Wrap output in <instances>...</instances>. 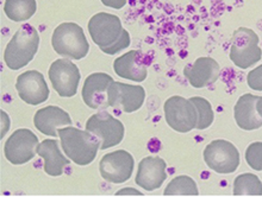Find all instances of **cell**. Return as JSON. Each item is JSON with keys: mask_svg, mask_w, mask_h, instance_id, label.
Wrapping results in <instances>:
<instances>
[{"mask_svg": "<svg viewBox=\"0 0 262 197\" xmlns=\"http://www.w3.org/2000/svg\"><path fill=\"white\" fill-rule=\"evenodd\" d=\"M87 28L92 41L105 54L116 55L119 51L129 48L131 43L130 35L123 29L118 16L99 12L91 18Z\"/></svg>", "mask_w": 262, "mask_h": 197, "instance_id": "cell-1", "label": "cell"}, {"mask_svg": "<svg viewBox=\"0 0 262 197\" xmlns=\"http://www.w3.org/2000/svg\"><path fill=\"white\" fill-rule=\"evenodd\" d=\"M62 150L72 162L80 166L89 165L94 160L100 140L89 131H82L73 126L57 130Z\"/></svg>", "mask_w": 262, "mask_h": 197, "instance_id": "cell-2", "label": "cell"}, {"mask_svg": "<svg viewBox=\"0 0 262 197\" xmlns=\"http://www.w3.org/2000/svg\"><path fill=\"white\" fill-rule=\"evenodd\" d=\"M39 46V36L30 24H24L14 32L4 51V61L11 70H19L34 60Z\"/></svg>", "mask_w": 262, "mask_h": 197, "instance_id": "cell-3", "label": "cell"}, {"mask_svg": "<svg viewBox=\"0 0 262 197\" xmlns=\"http://www.w3.org/2000/svg\"><path fill=\"white\" fill-rule=\"evenodd\" d=\"M52 45L56 54L71 60H81L90 50L85 32L75 23H62L53 32Z\"/></svg>", "mask_w": 262, "mask_h": 197, "instance_id": "cell-4", "label": "cell"}, {"mask_svg": "<svg viewBox=\"0 0 262 197\" xmlns=\"http://www.w3.org/2000/svg\"><path fill=\"white\" fill-rule=\"evenodd\" d=\"M262 58L259 36L252 29L238 28L234 32L230 45V60L239 69L253 67Z\"/></svg>", "mask_w": 262, "mask_h": 197, "instance_id": "cell-5", "label": "cell"}, {"mask_svg": "<svg viewBox=\"0 0 262 197\" xmlns=\"http://www.w3.org/2000/svg\"><path fill=\"white\" fill-rule=\"evenodd\" d=\"M165 119L170 129L179 133H187L196 129L198 111L190 98L179 95L169 97L163 106Z\"/></svg>", "mask_w": 262, "mask_h": 197, "instance_id": "cell-6", "label": "cell"}, {"mask_svg": "<svg viewBox=\"0 0 262 197\" xmlns=\"http://www.w3.org/2000/svg\"><path fill=\"white\" fill-rule=\"evenodd\" d=\"M206 165L217 174H232L239 165V152L230 141L216 139L207 145L203 153Z\"/></svg>", "mask_w": 262, "mask_h": 197, "instance_id": "cell-7", "label": "cell"}, {"mask_svg": "<svg viewBox=\"0 0 262 197\" xmlns=\"http://www.w3.org/2000/svg\"><path fill=\"white\" fill-rule=\"evenodd\" d=\"M86 131L99 138L100 150H106L121 144L125 132L122 121L114 118L107 112L96 113L89 118L86 122Z\"/></svg>", "mask_w": 262, "mask_h": 197, "instance_id": "cell-8", "label": "cell"}, {"mask_svg": "<svg viewBox=\"0 0 262 197\" xmlns=\"http://www.w3.org/2000/svg\"><path fill=\"white\" fill-rule=\"evenodd\" d=\"M38 144V138L32 131L28 129L16 130L6 140L4 155L13 165H23L34 158L37 153L36 147Z\"/></svg>", "mask_w": 262, "mask_h": 197, "instance_id": "cell-9", "label": "cell"}, {"mask_svg": "<svg viewBox=\"0 0 262 197\" xmlns=\"http://www.w3.org/2000/svg\"><path fill=\"white\" fill-rule=\"evenodd\" d=\"M48 75L53 88L61 97H72L78 92L81 76L79 68L73 63L71 58H60L53 62Z\"/></svg>", "mask_w": 262, "mask_h": 197, "instance_id": "cell-10", "label": "cell"}, {"mask_svg": "<svg viewBox=\"0 0 262 197\" xmlns=\"http://www.w3.org/2000/svg\"><path fill=\"white\" fill-rule=\"evenodd\" d=\"M134 157L125 150L106 153L99 163L101 177L108 183H124L129 181L134 171Z\"/></svg>", "mask_w": 262, "mask_h": 197, "instance_id": "cell-11", "label": "cell"}, {"mask_svg": "<svg viewBox=\"0 0 262 197\" xmlns=\"http://www.w3.org/2000/svg\"><path fill=\"white\" fill-rule=\"evenodd\" d=\"M145 90L142 86H131L114 81L107 88V105L125 113L138 111L143 105Z\"/></svg>", "mask_w": 262, "mask_h": 197, "instance_id": "cell-12", "label": "cell"}, {"mask_svg": "<svg viewBox=\"0 0 262 197\" xmlns=\"http://www.w3.org/2000/svg\"><path fill=\"white\" fill-rule=\"evenodd\" d=\"M16 89L21 100L31 106L46 102L50 94L45 76L37 70L24 71L18 76Z\"/></svg>", "mask_w": 262, "mask_h": 197, "instance_id": "cell-13", "label": "cell"}, {"mask_svg": "<svg viewBox=\"0 0 262 197\" xmlns=\"http://www.w3.org/2000/svg\"><path fill=\"white\" fill-rule=\"evenodd\" d=\"M167 164L160 157H145L138 164L136 175V184L147 191H154L159 189L167 180Z\"/></svg>", "mask_w": 262, "mask_h": 197, "instance_id": "cell-14", "label": "cell"}, {"mask_svg": "<svg viewBox=\"0 0 262 197\" xmlns=\"http://www.w3.org/2000/svg\"><path fill=\"white\" fill-rule=\"evenodd\" d=\"M114 79L106 72H93L87 76L82 86V98L87 107L99 109L107 107V88Z\"/></svg>", "mask_w": 262, "mask_h": 197, "instance_id": "cell-15", "label": "cell"}, {"mask_svg": "<svg viewBox=\"0 0 262 197\" xmlns=\"http://www.w3.org/2000/svg\"><path fill=\"white\" fill-rule=\"evenodd\" d=\"M221 67L217 61L211 57H199L193 64L184 68V75L193 88H204L212 85L220 78Z\"/></svg>", "mask_w": 262, "mask_h": 197, "instance_id": "cell-16", "label": "cell"}, {"mask_svg": "<svg viewBox=\"0 0 262 197\" xmlns=\"http://www.w3.org/2000/svg\"><path fill=\"white\" fill-rule=\"evenodd\" d=\"M142 51L131 50L129 53L116 58L114 62V70L123 79L135 82H143L147 79L148 69Z\"/></svg>", "mask_w": 262, "mask_h": 197, "instance_id": "cell-17", "label": "cell"}, {"mask_svg": "<svg viewBox=\"0 0 262 197\" xmlns=\"http://www.w3.org/2000/svg\"><path fill=\"white\" fill-rule=\"evenodd\" d=\"M34 124L41 133L49 137H57V127L72 125V119L62 108L57 106H47L36 112Z\"/></svg>", "mask_w": 262, "mask_h": 197, "instance_id": "cell-18", "label": "cell"}, {"mask_svg": "<svg viewBox=\"0 0 262 197\" xmlns=\"http://www.w3.org/2000/svg\"><path fill=\"white\" fill-rule=\"evenodd\" d=\"M260 96L245 94L238 98L234 108V116L239 129L254 131L262 127V116L257 112L256 104Z\"/></svg>", "mask_w": 262, "mask_h": 197, "instance_id": "cell-19", "label": "cell"}, {"mask_svg": "<svg viewBox=\"0 0 262 197\" xmlns=\"http://www.w3.org/2000/svg\"><path fill=\"white\" fill-rule=\"evenodd\" d=\"M37 155L45 159V171L49 176L57 177L63 174L64 167L69 165V159L61 153L59 141L56 139H45L36 147Z\"/></svg>", "mask_w": 262, "mask_h": 197, "instance_id": "cell-20", "label": "cell"}, {"mask_svg": "<svg viewBox=\"0 0 262 197\" xmlns=\"http://www.w3.org/2000/svg\"><path fill=\"white\" fill-rule=\"evenodd\" d=\"M36 0H5L4 3V12L9 19L16 23L30 19L36 13Z\"/></svg>", "mask_w": 262, "mask_h": 197, "instance_id": "cell-21", "label": "cell"}, {"mask_svg": "<svg viewBox=\"0 0 262 197\" xmlns=\"http://www.w3.org/2000/svg\"><path fill=\"white\" fill-rule=\"evenodd\" d=\"M234 196H261L262 182L256 175L243 174L235 178Z\"/></svg>", "mask_w": 262, "mask_h": 197, "instance_id": "cell-22", "label": "cell"}, {"mask_svg": "<svg viewBox=\"0 0 262 197\" xmlns=\"http://www.w3.org/2000/svg\"><path fill=\"white\" fill-rule=\"evenodd\" d=\"M198 194L195 182L193 178L188 176H177L173 178L163 191L165 196H196Z\"/></svg>", "mask_w": 262, "mask_h": 197, "instance_id": "cell-23", "label": "cell"}, {"mask_svg": "<svg viewBox=\"0 0 262 197\" xmlns=\"http://www.w3.org/2000/svg\"><path fill=\"white\" fill-rule=\"evenodd\" d=\"M190 100L193 102L196 111H198V124L196 129L198 130H206L212 125L214 120V114L211 107V104L206 98L200 96H193Z\"/></svg>", "mask_w": 262, "mask_h": 197, "instance_id": "cell-24", "label": "cell"}, {"mask_svg": "<svg viewBox=\"0 0 262 197\" xmlns=\"http://www.w3.org/2000/svg\"><path fill=\"white\" fill-rule=\"evenodd\" d=\"M246 160L253 170L262 171V141H256L247 147Z\"/></svg>", "mask_w": 262, "mask_h": 197, "instance_id": "cell-25", "label": "cell"}, {"mask_svg": "<svg viewBox=\"0 0 262 197\" xmlns=\"http://www.w3.org/2000/svg\"><path fill=\"white\" fill-rule=\"evenodd\" d=\"M247 83L252 89L262 92V64L249 71L248 76H247Z\"/></svg>", "mask_w": 262, "mask_h": 197, "instance_id": "cell-26", "label": "cell"}, {"mask_svg": "<svg viewBox=\"0 0 262 197\" xmlns=\"http://www.w3.org/2000/svg\"><path fill=\"white\" fill-rule=\"evenodd\" d=\"M101 3L107 7H112V9H116V10H121L125 6L126 0H101Z\"/></svg>", "mask_w": 262, "mask_h": 197, "instance_id": "cell-27", "label": "cell"}, {"mask_svg": "<svg viewBox=\"0 0 262 197\" xmlns=\"http://www.w3.org/2000/svg\"><path fill=\"white\" fill-rule=\"evenodd\" d=\"M131 192H134L135 195H142V192H140V191H136L135 190V189H133V188H125V189H122L121 191H118V192H116V195H125V194H131Z\"/></svg>", "mask_w": 262, "mask_h": 197, "instance_id": "cell-28", "label": "cell"}, {"mask_svg": "<svg viewBox=\"0 0 262 197\" xmlns=\"http://www.w3.org/2000/svg\"><path fill=\"white\" fill-rule=\"evenodd\" d=\"M256 108H257V112H259V113H260V115L262 116V96H260L259 100H257Z\"/></svg>", "mask_w": 262, "mask_h": 197, "instance_id": "cell-29", "label": "cell"}]
</instances>
